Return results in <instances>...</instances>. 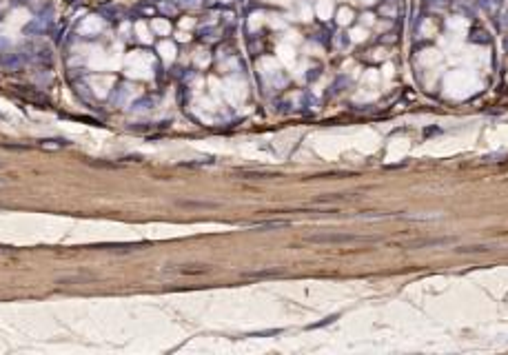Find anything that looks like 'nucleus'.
<instances>
[{
  "instance_id": "7ed1b4c3",
  "label": "nucleus",
  "mask_w": 508,
  "mask_h": 355,
  "mask_svg": "<svg viewBox=\"0 0 508 355\" xmlns=\"http://www.w3.org/2000/svg\"><path fill=\"white\" fill-rule=\"evenodd\" d=\"M182 207H215L213 202H180Z\"/></svg>"
},
{
  "instance_id": "f03ea898",
  "label": "nucleus",
  "mask_w": 508,
  "mask_h": 355,
  "mask_svg": "<svg viewBox=\"0 0 508 355\" xmlns=\"http://www.w3.org/2000/svg\"><path fill=\"white\" fill-rule=\"evenodd\" d=\"M457 251H462V253H481V251H488V247H484V244H475V247L457 248Z\"/></svg>"
},
{
  "instance_id": "f257e3e1",
  "label": "nucleus",
  "mask_w": 508,
  "mask_h": 355,
  "mask_svg": "<svg viewBox=\"0 0 508 355\" xmlns=\"http://www.w3.org/2000/svg\"><path fill=\"white\" fill-rule=\"evenodd\" d=\"M308 242L315 244H339V242H373L375 238H360V235H351V233H317V235H308Z\"/></svg>"
}]
</instances>
